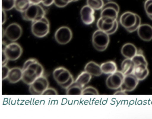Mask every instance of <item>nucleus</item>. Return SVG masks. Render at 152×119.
Wrapping results in <instances>:
<instances>
[{
  "label": "nucleus",
  "mask_w": 152,
  "mask_h": 119,
  "mask_svg": "<svg viewBox=\"0 0 152 119\" xmlns=\"http://www.w3.org/2000/svg\"><path fill=\"white\" fill-rule=\"evenodd\" d=\"M30 4L29 0H15L14 8L20 12H23L28 8Z\"/></svg>",
  "instance_id": "25"
},
{
  "label": "nucleus",
  "mask_w": 152,
  "mask_h": 119,
  "mask_svg": "<svg viewBox=\"0 0 152 119\" xmlns=\"http://www.w3.org/2000/svg\"><path fill=\"white\" fill-rule=\"evenodd\" d=\"M10 70V69L7 65L2 66V80L7 79Z\"/></svg>",
  "instance_id": "34"
},
{
  "label": "nucleus",
  "mask_w": 152,
  "mask_h": 119,
  "mask_svg": "<svg viewBox=\"0 0 152 119\" xmlns=\"http://www.w3.org/2000/svg\"><path fill=\"white\" fill-rule=\"evenodd\" d=\"M23 18L31 22L39 20L45 17V11L39 4H30L28 8L21 12Z\"/></svg>",
  "instance_id": "3"
},
{
  "label": "nucleus",
  "mask_w": 152,
  "mask_h": 119,
  "mask_svg": "<svg viewBox=\"0 0 152 119\" xmlns=\"http://www.w3.org/2000/svg\"><path fill=\"white\" fill-rule=\"evenodd\" d=\"M2 50L4 51L8 60L10 61L17 60L21 57L23 53L22 47L18 43L15 41L7 44Z\"/></svg>",
  "instance_id": "7"
},
{
  "label": "nucleus",
  "mask_w": 152,
  "mask_h": 119,
  "mask_svg": "<svg viewBox=\"0 0 152 119\" xmlns=\"http://www.w3.org/2000/svg\"><path fill=\"white\" fill-rule=\"evenodd\" d=\"M94 11V9L87 5L81 8L80 10V17L84 24L88 25L94 22L95 20Z\"/></svg>",
  "instance_id": "11"
},
{
  "label": "nucleus",
  "mask_w": 152,
  "mask_h": 119,
  "mask_svg": "<svg viewBox=\"0 0 152 119\" xmlns=\"http://www.w3.org/2000/svg\"><path fill=\"white\" fill-rule=\"evenodd\" d=\"M134 67L135 65L131 59L126 58L121 63V72L124 75L132 73Z\"/></svg>",
  "instance_id": "22"
},
{
  "label": "nucleus",
  "mask_w": 152,
  "mask_h": 119,
  "mask_svg": "<svg viewBox=\"0 0 152 119\" xmlns=\"http://www.w3.org/2000/svg\"><path fill=\"white\" fill-rule=\"evenodd\" d=\"M53 77L57 83L65 89L75 81L70 72L64 67L56 68L53 72Z\"/></svg>",
  "instance_id": "1"
},
{
  "label": "nucleus",
  "mask_w": 152,
  "mask_h": 119,
  "mask_svg": "<svg viewBox=\"0 0 152 119\" xmlns=\"http://www.w3.org/2000/svg\"><path fill=\"white\" fill-rule=\"evenodd\" d=\"M135 65V66L140 65H145L148 66L147 61L145 57V56L140 53H137L132 59H131Z\"/></svg>",
  "instance_id": "27"
},
{
  "label": "nucleus",
  "mask_w": 152,
  "mask_h": 119,
  "mask_svg": "<svg viewBox=\"0 0 152 119\" xmlns=\"http://www.w3.org/2000/svg\"><path fill=\"white\" fill-rule=\"evenodd\" d=\"M107 7H110V8H113L114 9H115L116 11H118V12H119V7L118 5V4L115 2H108L106 4H104L103 8H107Z\"/></svg>",
  "instance_id": "33"
},
{
  "label": "nucleus",
  "mask_w": 152,
  "mask_h": 119,
  "mask_svg": "<svg viewBox=\"0 0 152 119\" xmlns=\"http://www.w3.org/2000/svg\"><path fill=\"white\" fill-rule=\"evenodd\" d=\"M139 81L144 80L149 74V70L147 66L145 65H140L135 66L132 73Z\"/></svg>",
  "instance_id": "20"
},
{
  "label": "nucleus",
  "mask_w": 152,
  "mask_h": 119,
  "mask_svg": "<svg viewBox=\"0 0 152 119\" xmlns=\"http://www.w3.org/2000/svg\"><path fill=\"white\" fill-rule=\"evenodd\" d=\"M54 37L58 44L62 45L66 44L71 40L72 33L68 27L62 26L55 31Z\"/></svg>",
  "instance_id": "5"
},
{
  "label": "nucleus",
  "mask_w": 152,
  "mask_h": 119,
  "mask_svg": "<svg viewBox=\"0 0 152 119\" xmlns=\"http://www.w3.org/2000/svg\"><path fill=\"white\" fill-rule=\"evenodd\" d=\"M139 81L133 73L125 75L120 89L125 92L132 91L137 86Z\"/></svg>",
  "instance_id": "10"
},
{
  "label": "nucleus",
  "mask_w": 152,
  "mask_h": 119,
  "mask_svg": "<svg viewBox=\"0 0 152 119\" xmlns=\"http://www.w3.org/2000/svg\"><path fill=\"white\" fill-rule=\"evenodd\" d=\"M7 20V15L5 14V11L2 9V24L3 25Z\"/></svg>",
  "instance_id": "40"
},
{
  "label": "nucleus",
  "mask_w": 152,
  "mask_h": 119,
  "mask_svg": "<svg viewBox=\"0 0 152 119\" xmlns=\"http://www.w3.org/2000/svg\"><path fill=\"white\" fill-rule=\"evenodd\" d=\"M114 22H106L104 20H103V19L101 17H100L97 22V27L98 28L99 30H102L107 33L112 28Z\"/></svg>",
  "instance_id": "26"
},
{
  "label": "nucleus",
  "mask_w": 152,
  "mask_h": 119,
  "mask_svg": "<svg viewBox=\"0 0 152 119\" xmlns=\"http://www.w3.org/2000/svg\"><path fill=\"white\" fill-rule=\"evenodd\" d=\"M56 7H59V8H63L66 6L68 4L64 3L62 0H54V3H53Z\"/></svg>",
  "instance_id": "37"
},
{
  "label": "nucleus",
  "mask_w": 152,
  "mask_h": 119,
  "mask_svg": "<svg viewBox=\"0 0 152 119\" xmlns=\"http://www.w3.org/2000/svg\"><path fill=\"white\" fill-rule=\"evenodd\" d=\"M2 9L10 11L14 8L15 0H2Z\"/></svg>",
  "instance_id": "29"
},
{
  "label": "nucleus",
  "mask_w": 152,
  "mask_h": 119,
  "mask_svg": "<svg viewBox=\"0 0 152 119\" xmlns=\"http://www.w3.org/2000/svg\"><path fill=\"white\" fill-rule=\"evenodd\" d=\"M87 5L94 10L102 9L104 5L103 0H87Z\"/></svg>",
  "instance_id": "28"
},
{
  "label": "nucleus",
  "mask_w": 152,
  "mask_h": 119,
  "mask_svg": "<svg viewBox=\"0 0 152 119\" xmlns=\"http://www.w3.org/2000/svg\"><path fill=\"white\" fill-rule=\"evenodd\" d=\"M101 69L103 73L106 75H110L118 70L116 63L114 61L109 60L105 62L100 65Z\"/></svg>",
  "instance_id": "21"
},
{
  "label": "nucleus",
  "mask_w": 152,
  "mask_h": 119,
  "mask_svg": "<svg viewBox=\"0 0 152 119\" xmlns=\"http://www.w3.org/2000/svg\"><path fill=\"white\" fill-rule=\"evenodd\" d=\"M27 67H30V68L34 69L36 71V72L39 77L43 75V73H44L43 67L38 62V60L35 59H30L27 60L24 62L22 69H26Z\"/></svg>",
  "instance_id": "15"
},
{
  "label": "nucleus",
  "mask_w": 152,
  "mask_h": 119,
  "mask_svg": "<svg viewBox=\"0 0 152 119\" xmlns=\"http://www.w3.org/2000/svg\"><path fill=\"white\" fill-rule=\"evenodd\" d=\"M110 42L109 35L100 30L95 31L92 36V44L94 48L99 52L104 51Z\"/></svg>",
  "instance_id": "2"
},
{
  "label": "nucleus",
  "mask_w": 152,
  "mask_h": 119,
  "mask_svg": "<svg viewBox=\"0 0 152 119\" xmlns=\"http://www.w3.org/2000/svg\"><path fill=\"white\" fill-rule=\"evenodd\" d=\"M144 9L148 18L152 20V0H146L145 1Z\"/></svg>",
  "instance_id": "30"
},
{
  "label": "nucleus",
  "mask_w": 152,
  "mask_h": 119,
  "mask_svg": "<svg viewBox=\"0 0 152 119\" xmlns=\"http://www.w3.org/2000/svg\"><path fill=\"white\" fill-rule=\"evenodd\" d=\"M8 61H9L7 55L5 54L4 50L2 51V66L7 65Z\"/></svg>",
  "instance_id": "38"
},
{
  "label": "nucleus",
  "mask_w": 152,
  "mask_h": 119,
  "mask_svg": "<svg viewBox=\"0 0 152 119\" xmlns=\"http://www.w3.org/2000/svg\"><path fill=\"white\" fill-rule=\"evenodd\" d=\"M31 4H39L42 2V0H29Z\"/></svg>",
  "instance_id": "41"
},
{
  "label": "nucleus",
  "mask_w": 152,
  "mask_h": 119,
  "mask_svg": "<svg viewBox=\"0 0 152 119\" xmlns=\"http://www.w3.org/2000/svg\"><path fill=\"white\" fill-rule=\"evenodd\" d=\"M141 18L137 14V22L135 23V24L131 28H128L126 29V30L129 32V33H133L135 31H137L138 28H139V27L141 25Z\"/></svg>",
  "instance_id": "32"
},
{
  "label": "nucleus",
  "mask_w": 152,
  "mask_h": 119,
  "mask_svg": "<svg viewBox=\"0 0 152 119\" xmlns=\"http://www.w3.org/2000/svg\"><path fill=\"white\" fill-rule=\"evenodd\" d=\"M115 94H126V92H124V91H123L122 90H121V89H120V90L116 91Z\"/></svg>",
  "instance_id": "42"
},
{
  "label": "nucleus",
  "mask_w": 152,
  "mask_h": 119,
  "mask_svg": "<svg viewBox=\"0 0 152 119\" xmlns=\"http://www.w3.org/2000/svg\"><path fill=\"white\" fill-rule=\"evenodd\" d=\"M125 75L121 71L117 70L110 74L106 80V85L110 89H118L121 88Z\"/></svg>",
  "instance_id": "9"
},
{
  "label": "nucleus",
  "mask_w": 152,
  "mask_h": 119,
  "mask_svg": "<svg viewBox=\"0 0 152 119\" xmlns=\"http://www.w3.org/2000/svg\"><path fill=\"white\" fill-rule=\"evenodd\" d=\"M137 34L143 41H151L152 40V26L148 24H141L137 30Z\"/></svg>",
  "instance_id": "14"
},
{
  "label": "nucleus",
  "mask_w": 152,
  "mask_h": 119,
  "mask_svg": "<svg viewBox=\"0 0 152 119\" xmlns=\"http://www.w3.org/2000/svg\"><path fill=\"white\" fill-rule=\"evenodd\" d=\"M23 29L16 22H13L9 24L5 30L4 34L7 38L12 41H16L21 36Z\"/></svg>",
  "instance_id": "8"
},
{
  "label": "nucleus",
  "mask_w": 152,
  "mask_h": 119,
  "mask_svg": "<svg viewBox=\"0 0 152 119\" xmlns=\"http://www.w3.org/2000/svg\"><path fill=\"white\" fill-rule=\"evenodd\" d=\"M31 30L33 36L36 37H45L50 31V24L48 19L44 17L39 20L32 22Z\"/></svg>",
  "instance_id": "4"
},
{
  "label": "nucleus",
  "mask_w": 152,
  "mask_h": 119,
  "mask_svg": "<svg viewBox=\"0 0 152 119\" xmlns=\"http://www.w3.org/2000/svg\"><path fill=\"white\" fill-rule=\"evenodd\" d=\"M122 55L125 58L132 59L138 53V50L136 46L131 43L124 44L121 50Z\"/></svg>",
  "instance_id": "17"
},
{
  "label": "nucleus",
  "mask_w": 152,
  "mask_h": 119,
  "mask_svg": "<svg viewBox=\"0 0 152 119\" xmlns=\"http://www.w3.org/2000/svg\"><path fill=\"white\" fill-rule=\"evenodd\" d=\"M42 94H45V95H56L58 94L57 91L52 88H47L45 91L43 92Z\"/></svg>",
  "instance_id": "35"
},
{
  "label": "nucleus",
  "mask_w": 152,
  "mask_h": 119,
  "mask_svg": "<svg viewBox=\"0 0 152 119\" xmlns=\"http://www.w3.org/2000/svg\"><path fill=\"white\" fill-rule=\"evenodd\" d=\"M91 78L92 75L91 74L84 70L78 76L77 79L75 80V82L78 83L82 87L84 88V86L90 82Z\"/></svg>",
  "instance_id": "23"
},
{
  "label": "nucleus",
  "mask_w": 152,
  "mask_h": 119,
  "mask_svg": "<svg viewBox=\"0 0 152 119\" xmlns=\"http://www.w3.org/2000/svg\"><path fill=\"white\" fill-rule=\"evenodd\" d=\"M39 76H37L36 71L30 67H27L23 69V76L22 81L28 85V86L31 85Z\"/></svg>",
  "instance_id": "16"
},
{
  "label": "nucleus",
  "mask_w": 152,
  "mask_h": 119,
  "mask_svg": "<svg viewBox=\"0 0 152 119\" xmlns=\"http://www.w3.org/2000/svg\"><path fill=\"white\" fill-rule=\"evenodd\" d=\"M83 87L79 85L76 82H74L67 89L66 93L68 95H80L82 94Z\"/></svg>",
  "instance_id": "24"
},
{
  "label": "nucleus",
  "mask_w": 152,
  "mask_h": 119,
  "mask_svg": "<svg viewBox=\"0 0 152 119\" xmlns=\"http://www.w3.org/2000/svg\"><path fill=\"white\" fill-rule=\"evenodd\" d=\"M84 70L94 76H99L103 73L100 65L93 61L88 62L86 65Z\"/></svg>",
  "instance_id": "19"
},
{
  "label": "nucleus",
  "mask_w": 152,
  "mask_h": 119,
  "mask_svg": "<svg viewBox=\"0 0 152 119\" xmlns=\"http://www.w3.org/2000/svg\"><path fill=\"white\" fill-rule=\"evenodd\" d=\"M118 25H119V23H118V21L116 20V21H115V22H114V24H113V26L112 28L110 31H109L108 32H107V33L109 35H112V34H114V33L117 31V30H118Z\"/></svg>",
  "instance_id": "36"
},
{
  "label": "nucleus",
  "mask_w": 152,
  "mask_h": 119,
  "mask_svg": "<svg viewBox=\"0 0 152 119\" xmlns=\"http://www.w3.org/2000/svg\"><path fill=\"white\" fill-rule=\"evenodd\" d=\"M49 87V82L47 78L43 76L38 77L31 85H29V92L31 94H42L45 89Z\"/></svg>",
  "instance_id": "6"
},
{
  "label": "nucleus",
  "mask_w": 152,
  "mask_h": 119,
  "mask_svg": "<svg viewBox=\"0 0 152 119\" xmlns=\"http://www.w3.org/2000/svg\"><path fill=\"white\" fill-rule=\"evenodd\" d=\"M119 12L113 8L107 7L102 9L100 17L106 22H113L117 20Z\"/></svg>",
  "instance_id": "13"
},
{
  "label": "nucleus",
  "mask_w": 152,
  "mask_h": 119,
  "mask_svg": "<svg viewBox=\"0 0 152 119\" xmlns=\"http://www.w3.org/2000/svg\"><path fill=\"white\" fill-rule=\"evenodd\" d=\"M78 1V0H75V2H76V1Z\"/></svg>",
  "instance_id": "43"
},
{
  "label": "nucleus",
  "mask_w": 152,
  "mask_h": 119,
  "mask_svg": "<svg viewBox=\"0 0 152 119\" xmlns=\"http://www.w3.org/2000/svg\"><path fill=\"white\" fill-rule=\"evenodd\" d=\"M23 69L15 67L10 69L7 79L10 83H15L22 79Z\"/></svg>",
  "instance_id": "18"
},
{
  "label": "nucleus",
  "mask_w": 152,
  "mask_h": 119,
  "mask_svg": "<svg viewBox=\"0 0 152 119\" xmlns=\"http://www.w3.org/2000/svg\"><path fill=\"white\" fill-rule=\"evenodd\" d=\"M41 3L46 7H49L54 3V0H42Z\"/></svg>",
  "instance_id": "39"
},
{
  "label": "nucleus",
  "mask_w": 152,
  "mask_h": 119,
  "mask_svg": "<svg viewBox=\"0 0 152 119\" xmlns=\"http://www.w3.org/2000/svg\"><path fill=\"white\" fill-rule=\"evenodd\" d=\"M82 94H91V95H97L99 94V92L96 88L93 86H88L83 88Z\"/></svg>",
  "instance_id": "31"
},
{
  "label": "nucleus",
  "mask_w": 152,
  "mask_h": 119,
  "mask_svg": "<svg viewBox=\"0 0 152 119\" xmlns=\"http://www.w3.org/2000/svg\"><path fill=\"white\" fill-rule=\"evenodd\" d=\"M137 14L127 11L123 13L119 18V23L126 30L132 27L137 22Z\"/></svg>",
  "instance_id": "12"
}]
</instances>
